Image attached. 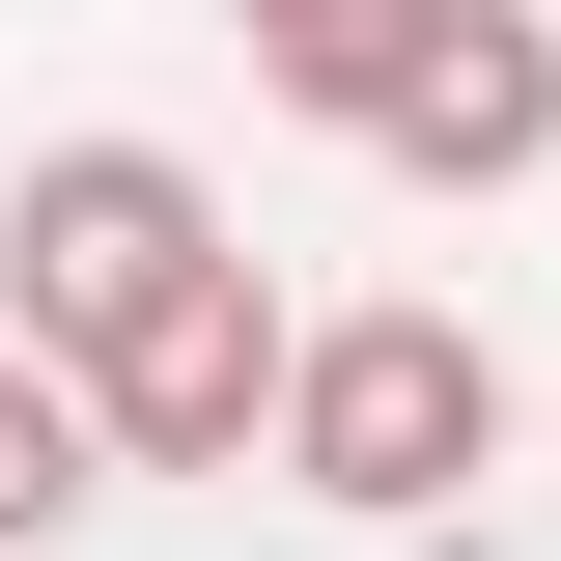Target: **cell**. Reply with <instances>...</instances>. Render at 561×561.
I'll return each instance as SVG.
<instances>
[{"label": "cell", "mask_w": 561, "mask_h": 561, "mask_svg": "<svg viewBox=\"0 0 561 561\" xmlns=\"http://www.w3.org/2000/svg\"><path fill=\"white\" fill-rule=\"evenodd\" d=\"M225 28H253V57H280V28H337V0H225Z\"/></svg>", "instance_id": "cell-7"}, {"label": "cell", "mask_w": 561, "mask_h": 561, "mask_svg": "<svg viewBox=\"0 0 561 561\" xmlns=\"http://www.w3.org/2000/svg\"><path fill=\"white\" fill-rule=\"evenodd\" d=\"M449 28H478V0H337V28H280L253 84H280V113H309V140H393L421 84H449Z\"/></svg>", "instance_id": "cell-5"}, {"label": "cell", "mask_w": 561, "mask_h": 561, "mask_svg": "<svg viewBox=\"0 0 561 561\" xmlns=\"http://www.w3.org/2000/svg\"><path fill=\"white\" fill-rule=\"evenodd\" d=\"M505 478V337L478 309H309V393H280V505H337V534H478Z\"/></svg>", "instance_id": "cell-1"}, {"label": "cell", "mask_w": 561, "mask_h": 561, "mask_svg": "<svg viewBox=\"0 0 561 561\" xmlns=\"http://www.w3.org/2000/svg\"><path fill=\"white\" fill-rule=\"evenodd\" d=\"M84 505H113V421H84V365H28V337H0V561H57Z\"/></svg>", "instance_id": "cell-6"}, {"label": "cell", "mask_w": 561, "mask_h": 561, "mask_svg": "<svg viewBox=\"0 0 561 561\" xmlns=\"http://www.w3.org/2000/svg\"><path fill=\"white\" fill-rule=\"evenodd\" d=\"M169 280H225L197 140H28V169H0V337L28 365H113Z\"/></svg>", "instance_id": "cell-2"}, {"label": "cell", "mask_w": 561, "mask_h": 561, "mask_svg": "<svg viewBox=\"0 0 561 561\" xmlns=\"http://www.w3.org/2000/svg\"><path fill=\"white\" fill-rule=\"evenodd\" d=\"M365 169H393V197H534V169H561V28H534V0H478V28H449V84H421Z\"/></svg>", "instance_id": "cell-4"}, {"label": "cell", "mask_w": 561, "mask_h": 561, "mask_svg": "<svg viewBox=\"0 0 561 561\" xmlns=\"http://www.w3.org/2000/svg\"><path fill=\"white\" fill-rule=\"evenodd\" d=\"M280 393H309V309H280L253 253L169 280L113 365H84V421H113V478H280Z\"/></svg>", "instance_id": "cell-3"}]
</instances>
